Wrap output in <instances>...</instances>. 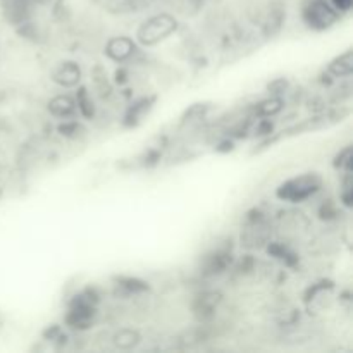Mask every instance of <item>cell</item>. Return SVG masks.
Returning a JSON list of instances; mask_svg holds the SVG:
<instances>
[{"mask_svg":"<svg viewBox=\"0 0 353 353\" xmlns=\"http://www.w3.org/2000/svg\"><path fill=\"white\" fill-rule=\"evenodd\" d=\"M176 28H178V21L174 17L169 16V14H159V16L150 17L141 24L137 33V40L143 47H152V45H157L159 41L171 37Z\"/></svg>","mask_w":353,"mask_h":353,"instance_id":"cell-1","label":"cell"},{"mask_svg":"<svg viewBox=\"0 0 353 353\" xmlns=\"http://www.w3.org/2000/svg\"><path fill=\"white\" fill-rule=\"evenodd\" d=\"M321 178L317 174H303L283 183L278 188V196L288 202H302L319 190Z\"/></svg>","mask_w":353,"mask_h":353,"instance_id":"cell-2","label":"cell"},{"mask_svg":"<svg viewBox=\"0 0 353 353\" xmlns=\"http://www.w3.org/2000/svg\"><path fill=\"white\" fill-rule=\"evenodd\" d=\"M303 19L312 30L323 31L333 26L338 19V10L326 0H312L303 10Z\"/></svg>","mask_w":353,"mask_h":353,"instance_id":"cell-3","label":"cell"},{"mask_svg":"<svg viewBox=\"0 0 353 353\" xmlns=\"http://www.w3.org/2000/svg\"><path fill=\"white\" fill-rule=\"evenodd\" d=\"M137 52V43L128 37L110 38L105 45V55L110 61L124 62Z\"/></svg>","mask_w":353,"mask_h":353,"instance_id":"cell-4","label":"cell"},{"mask_svg":"<svg viewBox=\"0 0 353 353\" xmlns=\"http://www.w3.org/2000/svg\"><path fill=\"white\" fill-rule=\"evenodd\" d=\"M52 79L54 83H57L59 86H64V88H72L79 83L81 79V69L76 62H61L57 68L52 72Z\"/></svg>","mask_w":353,"mask_h":353,"instance_id":"cell-5","label":"cell"},{"mask_svg":"<svg viewBox=\"0 0 353 353\" xmlns=\"http://www.w3.org/2000/svg\"><path fill=\"white\" fill-rule=\"evenodd\" d=\"M33 0H2L3 14L12 24H21L28 19Z\"/></svg>","mask_w":353,"mask_h":353,"instance_id":"cell-6","label":"cell"},{"mask_svg":"<svg viewBox=\"0 0 353 353\" xmlns=\"http://www.w3.org/2000/svg\"><path fill=\"white\" fill-rule=\"evenodd\" d=\"M48 110L55 117H71L78 110V105L69 95H57L48 102Z\"/></svg>","mask_w":353,"mask_h":353,"instance_id":"cell-7","label":"cell"},{"mask_svg":"<svg viewBox=\"0 0 353 353\" xmlns=\"http://www.w3.org/2000/svg\"><path fill=\"white\" fill-rule=\"evenodd\" d=\"M352 71H353V50H347L345 54H341L340 57H336L330 64V72L336 76V78L350 76Z\"/></svg>","mask_w":353,"mask_h":353,"instance_id":"cell-8","label":"cell"},{"mask_svg":"<svg viewBox=\"0 0 353 353\" xmlns=\"http://www.w3.org/2000/svg\"><path fill=\"white\" fill-rule=\"evenodd\" d=\"M140 343V334L134 330H121L114 334V345L121 350H131Z\"/></svg>","mask_w":353,"mask_h":353,"instance_id":"cell-9","label":"cell"},{"mask_svg":"<svg viewBox=\"0 0 353 353\" xmlns=\"http://www.w3.org/2000/svg\"><path fill=\"white\" fill-rule=\"evenodd\" d=\"M281 109H283L281 100L276 99V97H271V99H268V100H264V102L259 103L257 114H261V116H264V117H271V116H274V114H278Z\"/></svg>","mask_w":353,"mask_h":353,"instance_id":"cell-10","label":"cell"},{"mask_svg":"<svg viewBox=\"0 0 353 353\" xmlns=\"http://www.w3.org/2000/svg\"><path fill=\"white\" fill-rule=\"evenodd\" d=\"M219 295H214V293H209V295H203L199 299V309L196 312L202 314V316H210V314L216 310L217 303H219Z\"/></svg>","mask_w":353,"mask_h":353,"instance_id":"cell-11","label":"cell"},{"mask_svg":"<svg viewBox=\"0 0 353 353\" xmlns=\"http://www.w3.org/2000/svg\"><path fill=\"white\" fill-rule=\"evenodd\" d=\"M334 165L340 169H347V171H350L352 168V147H347L343 152H340V155L336 157V162H334Z\"/></svg>","mask_w":353,"mask_h":353,"instance_id":"cell-12","label":"cell"},{"mask_svg":"<svg viewBox=\"0 0 353 353\" xmlns=\"http://www.w3.org/2000/svg\"><path fill=\"white\" fill-rule=\"evenodd\" d=\"M121 286L126 288L130 293H140L147 290V285H145L143 281H138V279H131V278L121 279Z\"/></svg>","mask_w":353,"mask_h":353,"instance_id":"cell-13","label":"cell"},{"mask_svg":"<svg viewBox=\"0 0 353 353\" xmlns=\"http://www.w3.org/2000/svg\"><path fill=\"white\" fill-rule=\"evenodd\" d=\"M59 130H61V133L64 134V137H74V134L79 131V124L74 123V121H71V123L62 124Z\"/></svg>","mask_w":353,"mask_h":353,"instance_id":"cell-14","label":"cell"},{"mask_svg":"<svg viewBox=\"0 0 353 353\" xmlns=\"http://www.w3.org/2000/svg\"><path fill=\"white\" fill-rule=\"evenodd\" d=\"M333 6L336 10H350L353 6V0H333Z\"/></svg>","mask_w":353,"mask_h":353,"instance_id":"cell-15","label":"cell"},{"mask_svg":"<svg viewBox=\"0 0 353 353\" xmlns=\"http://www.w3.org/2000/svg\"><path fill=\"white\" fill-rule=\"evenodd\" d=\"M34 3H40V6H47V7H57L62 0H33Z\"/></svg>","mask_w":353,"mask_h":353,"instance_id":"cell-16","label":"cell"}]
</instances>
